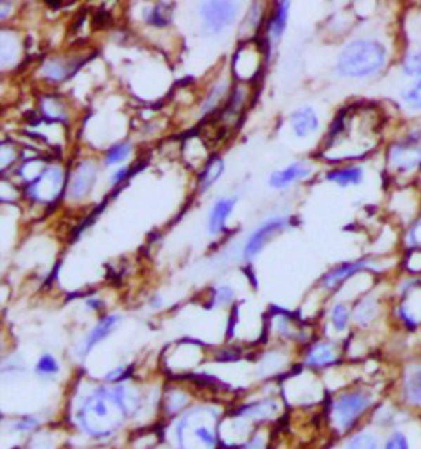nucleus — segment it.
Instances as JSON below:
<instances>
[{
	"instance_id": "obj_10",
	"label": "nucleus",
	"mask_w": 421,
	"mask_h": 449,
	"mask_svg": "<svg viewBox=\"0 0 421 449\" xmlns=\"http://www.w3.org/2000/svg\"><path fill=\"white\" fill-rule=\"evenodd\" d=\"M309 167L306 165V163L303 162H297L293 163L292 167L285 168V170L282 171H275L272 176H270V185H272V188H285L288 186L290 183H294L298 180H303V178H306L309 175Z\"/></svg>"
},
{
	"instance_id": "obj_7",
	"label": "nucleus",
	"mask_w": 421,
	"mask_h": 449,
	"mask_svg": "<svg viewBox=\"0 0 421 449\" xmlns=\"http://www.w3.org/2000/svg\"><path fill=\"white\" fill-rule=\"evenodd\" d=\"M237 6L234 2H206L201 7L205 27L211 32H219L234 22Z\"/></svg>"
},
{
	"instance_id": "obj_8",
	"label": "nucleus",
	"mask_w": 421,
	"mask_h": 449,
	"mask_svg": "<svg viewBox=\"0 0 421 449\" xmlns=\"http://www.w3.org/2000/svg\"><path fill=\"white\" fill-rule=\"evenodd\" d=\"M285 226H287V219H285V217H275V219L264 222V224L250 235L249 240H247L245 249H244V257L247 260L255 257V255L262 250L264 245L268 242L270 237H273L275 234L280 233V230H283Z\"/></svg>"
},
{
	"instance_id": "obj_20",
	"label": "nucleus",
	"mask_w": 421,
	"mask_h": 449,
	"mask_svg": "<svg viewBox=\"0 0 421 449\" xmlns=\"http://www.w3.org/2000/svg\"><path fill=\"white\" fill-rule=\"evenodd\" d=\"M222 171H224V162H222V158L212 157L200 175V185L202 190H206V188L214 185V183L221 178Z\"/></svg>"
},
{
	"instance_id": "obj_6",
	"label": "nucleus",
	"mask_w": 421,
	"mask_h": 449,
	"mask_svg": "<svg viewBox=\"0 0 421 449\" xmlns=\"http://www.w3.org/2000/svg\"><path fill=\"white\" fill-rule=\"evenodd\" d=\"M63 181H65V178H63L61 168L50 167L46 168L40 176H37L35 181H32L27 193L32 200L50 202L53 200H56V196L61 193Z\"/></svg>"
},
{
	"instance_id": "obj_23",
	"label": "nucleus",
	"mask_w": 421,
	"mask_h": 449,
	"mask_svg": "<svg viewBox=\"0 0 421 449\" xmlns=\"http://www.w3.org/2000/svg\"><path fill=\"white\" fill-rule=\"evenodd\" d=\"M170 13H171V6L167 2H162L158 4V6H155L152 11H150L147 20L150 23H153V25H167L168 22H170Z\"/></svg>"
},
{
	"instance_id": "obj_34",
	"label": "nucleus",
	"mask_w": 421,
	"mask_h": 449,
	"mask_svg": "<svg viewBox=\"0 0 421 449\" xmlns=\"http://www.w3.org/2000/svg\"><path fill=\"white\" fill-rule=\"evenodd\" d=\"M38 424V422L35 418H32V417H27V418H22V419H18V422L15 423V429L17 431H22V433H25V431H30V429H33Z\"/></svg>"
},
{
	"instance_id": "obj_16",
	"label": "nucleus",
	"mask_w": 421,
	"mask_h": 449,
	"mask_svg": "<svg viewBox=\"0 0 421 449\" xmlns=\"http://www.w3.org/2000/svg\"><path fill=\"white\" fill-rule=\"evenodd\" d=\"M362 176H364V171H362V168L359 167H347L328 173V180L334 181L336 185H339L342 188L349 185H359L362 181Z\"/></svg>"
},
{
	"instance_id": "obj_28",
	"label": "nucleus",
	"mask_w": 421,
	"mask_h": 449,
	"mask_svg": "<svg viewBox=\"0 0 421 449\" xmlns=\"http://www.w3.org/2000/svg\"><path fill=\"white\" fill-rule=\"evenodd\" d=\"M349 323V310L344 305H336L332 310V325L337 331H344Z\"/></svg>"
},
{
	"instance_id": "obj_18",
	"label": "nucleus",
	"mask_w": 421,
	"mask_h": 449,
	"mask_svg": "<svg viewBox=\"0 0 421 449\" xmlns=\"http://www.w3.org/2000/svg\"><path fill=\"white\" fill-rule=\"evenodd\" d=\"M405 397L411 405H421V365L406 374Z\"/></svg>"
},
{
	"instance_id": "obj_3",
	"label": "nucleus",
	"mask_w": 421,
	"mask_h": 449,
	"mask_svg": "<svg viewBox=\"0 0 421 449\" xmlns=\"http://www.w3.org/2000/svg\"><path fill=\"white\" fill-rule=\"evenodd\" d=\"M387 63V50L375 40H356L341 51L337 72L346 78H367L379 72Z\"/></svg>"
},
{
	"instance_id": "obj_11",
	"label": "nucleus",
	"mask_w": 421,
	"mask_h": 449,
	"mask_svg": "<svg viewBox=\"0 0 421 449\" xmlns=\"http://www.w3.org/2000/svg\"><path fill=\"white\" fill-rule=\"evenodd\" d=\"M370 265V262H367V260H359V262H352V263H344V265H339L337 268H334L329 272L326 277L323 278V285L326 288H334L337 287V285L344 282L346 278L352 277V275L361 272V270L367 268Z\"/></svg>"
},
{
	"instance_id": "obj_4",
	"label": "nucleus",
	"mask_w": 421,
	"mask_h": 449,
	"mask_svg": "<svg viewBox=\"0 0 421 449\" xmlns=\"http://www.w3.org/2000/svg\"><path fill=\"white\" fill-rule=\"evenodd\" d=\"M372 398L364 392H351L341 395L332 405L334 423L341 429H347L354 424L362 413L370 407Z\"/></svg>"
},
{
	"instance_id": "obj_14",
	"label": "nucleus",
	"mask_w": 421,
	"mask_h": 449,
	"mask_svg": "<svg viewBox=\"0 0 421 449\" xmlns=\"http://www.w3.org/2000/svg\"><path fill=\"white\" fill-rule=\"evenodd\" d=\"M234 204L235 200H221L212 207L209 214V233L212 235L219 234L226 228V221L231 216L232 209H234Z\"/></svg>"
},
{
	"instance_id": "obj_33",
	"label": "nucleus",
	"mask_w": 421,
	"mask_h": 449,
	"mask_svg": "<svg viewBox=\"0 0 421 449\" xmlns=\"http://www.w3.org/2000/svg\"><path fill=\"white\" fill-rule=\"evenodd\" d=\"M232 298H234V293H232V289L229 287H221L216 292V301L219 303V305H227V303H231Z\"/></svg>"
},
{
	"instance_id": "obj_1",
	"label": "nucleus",
	"mask_w": 421,
	"mask_h": 449,
	"mask_svg": "<svg viewBox=\"0 0 421 449\" xmlns=\"http://www.w3.org/2000/svg\"><path fill=\"white\" fill-rule=\"evenodd\" d=\"M137 405L125 385L98 387L82 400L76 412L79 428L91 438H110L122 427Z\"/></svg>"
},
{
	"instance_id": "obj_31",
	"label": "nucleus",
	"mask_w": 421,
	"mask_h": 449,
	"mask_svg": "<svg viewBox=\"0 0 421 449\" xmlns=\"http://www.w3.org/2000/svg\"><path fill=\"white\" fill-rule=\"evenodd\" d=\"M226 93H227V84H226V83L216 86V88L212 89V93L209 94V98L206 99L205 109H202V110H205V112H209V110L214 109L216 105L221 103L222 96H226Z\"/></svg>"
},
{
	"instance_id": "obj_21",
	"label": "nucleus",
	"mask_w": 421,
	"mask_h": 449,
	"mask_svg": "<svg viewBox=\"0 0 421 449\" xmlns=\"http://www.w3.org/2000/svg\"><path fill=\"white\" fill-rule=\"evenodd\" d=\"M71 71H75V67L70 66L63 60H58V58L50 60L45 66H43V72H45L48 78L53 81H61L67 78V74H70Z\"/></svg>"
},
{
	"instance_id": "obj_27",
	"label": "nucleus",
	"mask_w": 421,
	"mask_h": 449,
	"mask_svg": "<svg viewBox=\"0 0 421 449\" xmlns=\"http://www.w3.org/2000/svg\"><path fill=\"white\" fill-rule=\"evenodd\" d=\"M130 153V145L129 143H119L114 145L112 148L105 153V165H115V163L124 162Z\"/></svg>"
},
{
	"instance_id": "obj_17",
	"label": "nucleus",
	"mask_w": 421,
	"mask_h": 449,
	"mask_svg": "<svg viewBox=\"0 0 421 449\" xmlns=\"http://www.w3.org/2000/svg\"><path fill=\"white\" fill-rule=\"evenodd\" d=\"M288 2H278L277 8H275L273 17L268 22V33L272 37L273 41H278L280 37L283 35L285 27H287V15H288Z\"/></svg>"
},
{
	"instance_id": "obj_13",
	"label": "nucleus",
	"mask_w": 421,
	"mask_h": 449,
	"mask_svg": "<svg viewBox=\"0 0 421 449\" xmlns=\"http://www.w3.org/2000/svg\"><path fill=\"white\" fill-rule=\"evenodd\" d=\"M119 320H120V318H119L117 315H109V316L103 318L99 325L96 326L94 330L89 332L88 337H86L84 349H82V352H84V354H88V352H89L91 349H93V347H94L96 344H98V342L105 339V337H108V336L110 334V332L114 331V327L117 326Z\"/></svg>"
},
{
	"instance_id": "obj_24",
	"label": "nucleus",
	"mask_w": 421,
	"mask_h": 449,
	"mask_svg": "<svg viewBox=\"0 0 421 449\" xmlns=\"http://www.w3.org/2000/svg\"><path fill=\"white\" fill-rule=\"evenodd\" d=\"M35 370L41 377H50V375H56L60 372V364H58V360L53 356L43 354L37 362Z\"/></svg>"
},
{
	"instance_id": "obj_29",
	"label": "nucleus",
	"mask_w": 421,
	"mask_h": 449,
	"mask_svg": "<svg viewBox=\"0 0 421 449\" xmlns=\"http://www.w3.org/2000/svg\"><path fill=\"white\" fill-rule=\"evenodd\" d=\"M403 100L411 109H421V78L403 94Z\"/></svg>"
},
{
	"instance_id": "obj_15",
	"label": "nucleus",
	"mask_w": 421,
	"mask_h": 449,
	"mask_svg": "<svg viewBox=\"0 0 421 449\" xmlns=\"http://www.w3.org/2000/svg\"><path fill=\"white\" fill-rule=\"evenodd\" d=\"M336 347L331 342H319L313 346L306 356V364L311 367H324L336 360Z\"/></svg>"
},
{
	"instance_id": "obj_30",
	"label": "nucleus",
	"mask_w": 421,
	"mask_h": 449,
	"mask_svg": "<svg viewBox=\"0 0 421 449\" xmlns=\"http://www.w3.org/2000/svg\"><path fill=\"white\" fill-rule=\"evenodd\" d=\"M403 67L406 74L421 78V53H411V55L406 56Z\"/></svg>"
},
{
	"instance_id": "obj_35",
	"label": "nucleus",
	"mask_w": 421,
	"mask_h": 449,
	"mask_svg": "<svg viewBox=\"0 0 421 449\" xmlns=\"http://www.w3.org/2000/svg\"><path fill=\"white\" fill-rule=\"evenodd\" d=\"M127 173H129V170H125V168H124V170H120V171L115 173L114 178H112V183H114V185H117V183H122V181L125 180V178L129 176Z\"/></svg>"
},
{
	"instance_id": "obj_9",
	"label": "nucleus",
	"mask_w": 421,
	"mask_h": 449,
	"mask_svg": "<svg viewBox=\"0 0 421 449\" xmlns=\"http://www.w3.org/2000/svg\"><path fill=\"white\" fill-rule=\"evenodd\" d=\"M96 178H98V167L93 162L86 160L77 165L75 176H72L70 186V197L71 200H82L93 190Z\"/></svg>"
},
{
	"instance_id": "obj_19",
	"label": "nucleus",
	"mask_w": 421,
	"mask_h": 449,
	"mask_svg": "<svg viewBox=\"0 0 421 449\" xmlns=\"http://www.w3.org/2000/svg\"><path fill=\"white\" fill-rule=\"evenodd\" d=\"M278 403L275 400H262V402L249 405V407L242 408V415L249 418H255V419H265L273 417L277 413Z\"/></svg>"
},
{
	"instance_id": "obj_2",
	"label": "nucleus",
	"mask_w": 421,
	"mask_h": 449,
	"mask_svg": "<svg viewBox=\"0 0 421 449\" xmlns=\"http://www.w3.org/2000/svg\"><path fill=\"white\" fill-rule=\"evenodd\" d=\"M219 413L212 407H196L178 419L175 439L178 449H216Z\"/></svg>"
},
{
	"instance_id": "obj_12",
	"label": "nucleus",
	"mask_w": 421,
	"mask_h": 449,
	"mask_svg": "<svg viewBox=\"0 0 421 449\" xmlns=\"http://www.w3.org/2000/svg\"><path fill=\"white\" fill-rule=\"evenodd\" d=\"M292 127L298 137H306L318 129V117L311 108H302L292 115Z\"/></svg>"
},
{
	"instance_id": "obj_26",
	"label": "nucleus",
	"mask_w": 421,
	"mask_h": 449,
	"mask_svg": "<svg viewBox=\"0 0 421 449\" xmlns=\"http://www.w3.org/2000/svg\"><path fill=\"white\" fill-rule=\"evenodd\" d=\"M346 449H379V441L372 433H359L347 443Z\"/></svg>"
},
{
	"instance_id": "obj_5",
	"label": "nucleus",
	"mask_w": 421,
	"mask_h": 449,
	"mask_svg": "<svg viewBox=\"0 0 421 449\" xmlns=\"http://www.w3.org/2000/svg\"><path fill=\"white\" fill-rule=\"evenodd\" d=\"M390 165L396 170L406 171L421 165V129L400 138L389 153Z\"/></svg>"
},
{
	"instance_id": "obj_32",
	"label": "nucleus",
	"mask_w": 421,
	"mask_h": 449,
	"mask_svg": "<svg viewBox=\"0 0 421 449\" xmlns=\"http://www.w3.org/2000/svg\"><path fill=\"white\" fill-rule=\"evenodd\" d=\"M384 449H410V441L405 433L395 431L391 436L385 441Z\"/></svg>"
},
{
	"instance_id": "obj_22",
	"label": "nucleus",
	"mask_w": 421,
	"mask_h": 449,
	"mask_svg": "<svg viewBox=\"0 0 421 449\" xmlns=\"http://www.w3.org/2000/svg\"><path fill=\"white\" fill-rule=\"evenodd\" d=\"M41 110L48 119H53V120H65L66 119V110L56 98H43L41 99Z\"/></svg>"
},
{
	"instance_id": "obj_25",
	"label": "nucleus",
	"mask_w": 421,
	"mask_h": 449,
	"mask_svg": "<svg viewBox=\"0 0 421 449\" xmlns=\"http://www.w3.org/2000/svg\"><path fill=\"white\" fill-rule=\"evenodd\" d=\"M375 313H377L375 303L372 301L370 298H367V299H364V301L361 303L359 306H357L356 320H357V323H359V325L367 326L375 318Z\"/></svg>"
}]
</instances>
